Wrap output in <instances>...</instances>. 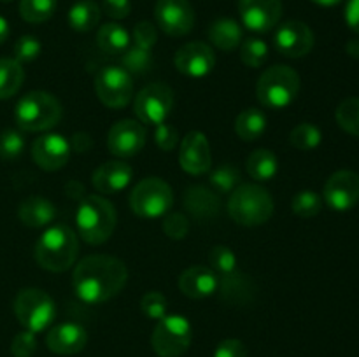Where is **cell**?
<instances>
[{
	"instance_id": "52a82bcc",
	"label": "cell",
	"mask_w": 359,
	"mask_h": 357,
	"mask_svg": "<svg viewBox=\"0 0 359 357\" xmlns=\"http://www.w3.org/2000/svg\"><path fill=\"white\" fill-rule=\"evenodd\" d=\"M14 314L18 322L27 331L42 332L53 324L56 315V307L53 298L48 293L35 287H28L18 293L14 300Z\"/></svg>"
},
{
	"instance_id": "5b68a950",
	"label": "cell",
	"mask_w": 359,
	"mask_h": 357,
	"mask_svg": "<svg viewBox=\"0 0 359 357\" xmlns=\"http://www.w3.org/2000/svg\"><path fill=\"white\" fill-rule=\"evenodd\" d=\"M62 115V104L48 91L23 94L14 108V119L23 132H48L58 125Z\"/></svg>"
},
{
	"instance_id": "836d02e7",
	"label": "cell",
	"mask_w": 359,
	"mask_h": 357,
	"mask_svg": "<svg viewBox=\"0 0 359 357\" xmlns=\"http://www.w3.org/2000/svg\"><path fill=\"white\" fill-rule=\"evenodd\" d=\"M153 65V52L151 49L139 48V46H132L126 49L121 56V66L126 72L132 74H144L151 69Z\"/></svg>"
},
{
	"instance_id": "484cf974",
	"label": "cell",
	"mask_w": 359,
	"mask_h": 357,
	"mask_svg": "<svg viewBox=\"0 0 359 357\" xmlns=\"http://www.w3.org/2000/svg\"><path fill=\"white\" fill-rule=\"evenodd\" d=\"M209 38L217 49L230 52L242 44L244 31H242L241 24L231 18H219L210 24Z\"/></svg>"
},
{
	"instance_id": "4316f807",
	"label": "cell",
	"mask_w": 359,
	"mask_h": 357,
	"mask_svg": "<svg viewBox=\"0 0 359 357\" xmlns=\"http://www.w3.org/2000/svg\"><path fill=\"white\" fill-rule=\"evenodd\" d=\"M130 34L123 24L105 23L98 28L97 44L105 55H123L130 48Z\"/></svg>"
},
{
	"instance_id": "7dc6e473",
	"label": "cell",
	"mask_w": 359,
	"mask_h": 357,
	"mask_svg": "<svg viewBox=\"0 0 359 357\" xmlns=\"http://www.w3.org/2000/svg\"><path fill=\"white\" fill-rule=\"evenodd\" d=\"M214 357H248V349L237 338H226L216 346Z\"/></svg>"
},
{
	"instance_id": "3957f363",
	"label": "cell",
	"mask_w": 359,
	"mask_h": 357,
	"mask_svg": "<svg viewBox=\"0 0 359 357\" xmlns=\"http://www.w3.org/2000/svg\"><path fill=\"white\" fill-rule=\"evenodd\" d=\"M118 214L114 205L104 196L88 195L81 200L76 212L77 233L86 244L100 245L114 233Z\"/></svg>"
},
{
	"instance_id": "ffe728a7",
	"label": "cell",
	"mask_w": 359,
	"mask_h": 357,
	"mask_svg": "<svg viewBox=\"0 0 359 357\" xmlns=\"http://www.w3.org/2000/svg\"><path fill=\"white\" fill-rule=\"evenodd\" d=\"M88 332L83 326L65 322L51 328L46 336V345L58 356H74L86 346Z\"/></svg>"
},
{
	"instance_id": "d6a6232c",
	"label": "cell",
	"mask_w": 359,
	"mask_h": 357,
	"mask_svg": "<svg viewBox=\"0 0 359 357\" xmlns=\"http://www.w3.org/2000/svg\"><path fill=\"white\" fill-rule=\"evenodd\" d=\"M323 135L318 126L311 122H302L294 126L290 133V144L298 150H312L321 144Z\"/></svg>"
},
{
	"instance_id": "4fadbf2b",
	"label": "cell",
	"mask_w": 359,
	"mask_h": 357,
	"mask_svg": "<svg viewBox=\"0 0 359 357\" xmlns=\"http://www.w3.org/2000/svg\"><path fill=\"white\" fill-rule=\"evenodd\" d=\"M147 132L140 121L123 119L107 133V149L116 158H132L146 146Z\"/></svg>"
},
{
	"instance_id": "8992f818",
	"label": "cell",
	"mask_w": 359,
	"mask_h": 357,
	"mask_svg": "<svg viewBox=\"0 0 359 357\" xmlns=\"http://www.w3.org/2000/svg\"><path fill=\"white\" fill-rule=\"evenodd\" d=\"M300 93V76L287 65H276L266 69L256 84V97L259 104L272 111L286 108L297 100Z\"/></svg>"
},
{
	"instance_id": "d6986e66",
	"label": "cell",
	"mask_w": 359,
	"mask_h": 357,
	"mask_svg": "<svg viewBox=\"0 0 359 357\" xmlns=\"http://www.w3.org/2000/svg\"><path fill=\"white\" fill-rule=\"evenodd\" d=\"M179 164L189 175H203L210 170V164H212L210 146L202 132H189L181 140Z\"/></svg>"
},
{
	"instance_id": "7c38bea8",
	"label": "cell",
	"mask_w": 359,
	"mask_h": 357,
	"mask_svg": "<svg viewBox=\"0 0 359 357\" xmlns=\"http://www.w3.org/2000/svg\"><path fill=\"white\" fill-rule=\"evenodd\" d=\"M154 18L161 30L170 37H182L195 24V10L188 0H158Z\"/></svg>"
},
{
	"instance_id": "bcb514c9",
	"label": "cell",
	"mask_w": 359,
	"mask_h": 357,
	"mask_svg": "<svg viewBox=\"0 0 359 357\" xmlns=\"http://www.w3.org/2000/svg\"><path fill=\"white\" fill-rule=\"evenodd\" d=\"M154 140H156V146L161 150H174L175 146L179 144V133L174 126L167 125V122H161V125L156 126Z\"/></svg>"
},
{
	"instance_id": "ba28073f",
	"label": "cell",
	"mask_w": 359,
	"mask_h": 357,
	"mask_svg": "<svg viewBox=\"0 0 359 357\" xmlns=\"http://www.w3.org/2000/svg\"><path fill=\"white\" fill-rule=\"evenodd\" d=\"M174 205V191L160 177H147L133 188L130 195V209L142 219L163 217Z\"/></svg>"
},
{
	"instance_id": "277c9868",
	"label": "cell",
	"mask_w": 359,
	"mask_h": 357,
	"mask_svg": "<svg viewBox=\"0 0 359 357\" xmlns=\"http://www.w3.org/2000/svg\"><path fill=\"white\" fill-rule=\"evenodd\" d=\"M228 214L241 226H262L273 214V200L265 188L258 184H238L230 192Z\"/></svg>"
},
{
	"instance_id": "30bf717a",
	"label": "cell",
	"mask_w": 359,
	"mask_h": 357,
	"mask_svg": "<svg viewBox=\"0 0 359 357\" xmlns=\"http://www.w3.org/2000/svg\"><path fill=\"white\" fill-rule=\"evenodd\" d=\"M174 107V91L163 83H153L142 88L133 102V112L144 125L158 126L167 121Z\"/></svg>"
},
{
	"instance_id": "b9f144b4",
	"label": "cell",
	"mask_w": 359,
	"mask_h": 357,
	"mask_svg": "<svg viewBox=\"0 0 359 357\" xmlns=\"http://www.w3.org/2000/svg\"><path fill=\"white\" fill-rule=\"evenodd\" d=\"M41 49L42 44L39 42V38H35L34 35H23L14 44V59L20 62L21 65L28 62H34L41 55Z\"/></svg>"
},
{
	"instance_id": "60d3db41",
	"label": "cell",
	"mask_w": 359,
	"mask_h": 357,
	"mask_svg": "<svg viewBox=\"0 0 359 357\" xmlns=\"http://www.w3.org/2000/svg\"><path fill=\"white\" fill-rule=\"evenodd\" d=\"M25 149V139L16 130H6L0 133V158L6 161L16 160Z\"/></svg>"
},
{
	"instance_id": "816d5d0a",
	"label": "cell",
	"mask_w": 359,
	"mask_h": 357,
	"mask_svg": "<svg viewBox=\"0 0 359 357\" xmlns=\"http://www.w3.org/2000/svg\"><path fill=\"white\" fill-rule=\"evenodd\" d=\"M7 37H9V23H7L6 18L0 16V44L6 42Z\"/></svg>"
},
{
	"instance_id": "f907efd6",
	"label": "cell",
	"mask_w": 359,
	"mask_h": 357,
	"mask_svg": "<svg viewBox=\"0 0 359 357\" xmlns=\"http://www.w3.org/2000/svg\"><path fill=\"white\" fill-rule=\"evenodd\" d=\"M91 147V139L88 133H76L70 140V149L77 150V153H86Z\"/></svg>"
},
{
	"instance_id": "f1b7e54d",
	"label": "cell",
	"mask_w": 359,
	"mask_h": 357,
	"mask_svg": "<svg viewBox=\"0 0 359 357\" xmlns=\"http://www.w3.org/2000/svg\"><path fill=\"white\" fill-rule=\"evenodd\" d=\"M266 132V115L256 107H249L235 119V133L245 142H252Z\"/></svg>"
},
{
	"instance_id": "ee69618b",
	"label": "cell",
	"mask_w": 359,
	"mask_h": 357,
	"mask_svg": "<svg viewBox=\"0 0 359 357\" xmlns=\"http://www.w3.org/2000/svg\"><path fill=\"white\" fill-rule=\"evenodd\" d=\"M37 350V336L32 331H21L14 336L11 343V352L14 357H32Z\"/></svg>"
},
{
	"instance_id": "e0dca14e",
	"label": "cell",
	"mask_w": 359,
	"mask_h": 357,
	"mask_svg": "<svg viewBox=\"0 0 359 357\" xmlns=\"http://www.w3.org/2000/svg\"><path fill=\"white\" fill-rule=\"evenodd\" d=\"M238 14L245 28L265 34L279 23L283 0H238Z\"/></svg>"
},
{
	"instance_id": "7402d4cb",
	"label": "cell",
	"mask_w": 359,
	"mask_h": 357,
	"mask_svg": "<svg viewBox=\"0 0 359 357\" xmlns=\"http://www.w3.org/2000/svg\"><path fill=\"white\" fill-rule=\"evenodd\" d=\"M133 177V168L125 161H107L93 174V186L104 195H118L128 188Z\"/></svg>"
},
{
	"instance_id": "83f0119b",
	"label": "cell",
	"mask_w": 359,
	"mask_h": 357,
	"mask_svg": "<svg viewBox=\"0 0 359 357\" xmlns=\"http://www.w3.org/2000/svg\"><path fill=\"white\" fill-rule=\"evenodd\" d=\"M245 168L255 181L266 182L272 181L279 172V160L270 149H256L249 154Z\"/></svg>"
},
{
	"instance_id": "9c48e42d",
	"label": "cell",
	"mask_w": 359,
	"mask_h": 357,
	"mask_svg": "<svg viewBox=\"0 0 359 357\" xmlns=\"http://www.w3.org/2000/svg\"><path fill=\"white\" fill-rule=\"evenodd\" d=\"M193 340L191 324L182 315H165L151 335V346L160 357H181Z\"/></svg>"
},
{
	"instance_id": "d590c367",
	"label": "cell",
	"mask_w": 359,
	"mask_h": 357,
	"mask_svg": "<svg viewBox=\"0 0 359 357\" xmlns=\"http://www.w3.org/2000/svg\"><path fill=\"white\" fill-rule=\"evenodd\" d=\"M241 170L226 163L223 167H217L210 174V186L217 195H228L241 184Z\"/></svg>"
},
{
	"instance_id": "8d00e7d4",
	"label": "cell",
	"mask_w": 359,
	"mask_h": 357,
	"mask_svg": "<svg viewBox=\"0 0 359 357\" xmlns=\"http://www.w3.org/2000/svg\"><path fill=\"white\" fill-rule=\"evenodd\" d=\"M323 209V200L321 196L318 195L312 189H304V191H298L297 195L291 200V210L297 214L298 217H304V219H309V217H314L321 212Z\"/></svg>"
},
{
	"instance_id": "db71d44e",
	"label": "cell",
	"mask_w": 359,
	"mask_h": 357,
	"mask_svg": "<svg viewBox=\"0 0 359 357\" xmlns=\"http://www.w3.org/2000/svg\"><path fill=\"white\" fill-rule=\"evenodd\" d=\"M311 2L318 4V6L321 7H333V6H339L342 0H311Z\"/></svg>"
},
{
	"instance_id": "f546056e",
	"label": "cell",
	"mask_w": 359,
	"mask_h": 357,
	"mask_svg": "<svg viewBox=\"0 0 359 357\" xmlns=\"http://www.w3.org/2000/svg\"><path fill=\"white\" fill-rule=\"evenodd\" d=\"M25 79V70L14 58H0V100L14 97Z\"/></svg>"
},
{
	"instance_id": "e575fe53",
	"label": "cell",
	"mask_w": 359,
	"mask_h": 357,
	"mask_svg": "<svg viewBox=\"0 0 359 357\" xmlns=\"http://www.w3.org/2000/svg\"><path fill=\"white\" fill-rule=\"evenodd\" d=\"M335 118L344 132L351 133V135L354 136H359V98H346V100L337 107Z\"/></svg>"
},
{
	"instance_id": "6da1fadb",
	"label": "cell",
	"mask_w": 359,
	"mask_h": 357,
	"mask_svg": "<svg viewBox=\"0 0 359 357\" xmlns=\"http://www.w3.org/2000/svg\"><path fill=\"white\" fill-rule=\"evenodd\" d=\"M128 270L121 259L107 254L86 255L74 268V293L83 303L100 304L118 296L126 286Z\"/></svg>"
},
{
	"instance_id": "7a4b0ae2",
	"label": "cell",
	"mask_w": 359,
	"mask_h": 357,
	"mask_svg": "<svg viewBox=\"0 0 359 357\" xmlns=\"http://www.w3.org/2000/svg\"><path fill=\"white\" fill-rule=\"evenodd\" d=\"M79 254V238L72 227L56 224L48 227L35 244V261L48 272H67Z\"/></svg>"
},
{
	"instance_id": "74e56055",
	"label": "cell",
	"mask_w": 359,
	"mask_h": 357,
	"mask_svg": "<svg viewBox=\"0 0 359 357\" xmlns=\"http://www.w3.org/2000/svg\"><path fill=\"white\" fill-rule=\"evenodd\" d=\"M241 59L245 66L259 69L269 59V46L258 37L248 38L241 46Z\"/></svg>"
},
{
	"instance_id": "2e32d148",
	"label": "cell",
	"mask_w": 359,
	"mask_h": 357,
	"mask_svg": "<svg viewBox=\"0 0 359 357\" xmlns=\"http://www.w3.org/2000/svg\"><path fill=\"white\" fill-rule=\"evenodd\" d=\"M323 195L330 209L337 212L351 210L359 202V175L351 170L335 172L326 181Z\"/></svg>"
},
{
	"instance_id": "44dd1931",
	"label": "cell",
	"mask_w": 359,
	"mask_h": 357,
	"mask_svg": "<svg viewBox=\"0 0 359 357\" xmlns=\"http://www.w3.org/2000/svg\"><path fill=\"white\" fill-rule=\"evenodd\" d=\"M217 286H219V279L216 273L202 265L184 270L179 276V289L191 300H203V298L212 296L217 290Z\"/></svg>"
},
{
	"instance_id": "11a10c76",
	"label": "cell",
	"mask_w": 359,
	"mask_h": 357,
	"mask_svg": "<svg viewBox=\"0 0 359 357\" xmlns=\"http://www.w3.org/2000/svg\"><path fill=\"white\" fill-rule=\"evenodd\" d=\"M0 2H4V4H7V2H13V0H0Z\"/></svg>"
},
{
	"instance_id": "681fc988",
	"label": "cell",
	"mask_w": 359,
	"mask_h": 357,
	"mask_svg": "<svg viewBox=\"0 0 359 357\" xmlns=\"http://www.w3.org/2000/svg\"><path fill=\"white\" fill-rule=\"evenodd\" d=\"M346 23L353 31L359 34V0H349L346 6Z\"/></svg>"
},
{
	"instance_id": "9a60e30c",
	"label": "cell",
	"mask_w": 359,
	"mask_h": 357,
	"mask_svg": "<svg viewBox=\"0 0 359 357\" xmlns=\"http://www.w3.org/2000/svg\"><path fill=\"white\" fill-rule=\"evenodd\" d=\"M175 69L193 79L209 76L216 66V55L205 42H188L177 49L174 56Z\"/></svg>"
},
{
	"instance_id": "5bb4252c",
	"label": "cell",
	"mask_w": 359,
	"mask_h": 357,
	"mask_svg": "<svg viewBox=\"0 0 359 357\" xmlns=\"http://www.w3.org/2000/svg\"><path fill=\"white\" fill-rule=\"evenodd\" d=\"M273 46L283 56L302 58L314 48V34L304 21H286L277 28L273 35Z\"/></svg>"
},
{
	"instance_id": "cb8c5ba5",
	"label": "cell",
	"mask_w": 359,
	"mask_h": 357,
	"mask_svg": "<svg viewBox=\"0 0 359 357\" xmlns=\"http://www.w3.org/2000/svg\"><path fill=\"white\" fill-rule=\"evenodd\" d=\"M18 217L28 227H44L49 226L56 217V206L44 196H30L21 202Z\"/></svg>"
},
{
	"instance_id": "d4e9b609",
	"label": "cell",
	"mask_w": 359,
	"mask_h": 357,
	"mask_svg": "<svg viewBox=\"0 0 359 357\" xmlns=\"http://www.w3.org/2000/svg\"><path fill=\"white\" fill-rule=\"evenodd\" d=\"M184 206L193 217L200 220L212 219L219 212V196L217 192L203 188V186H193L184 195Z\"/></svg>"
},
{
	"instance_id": "4dcf8cb0",
	"label": "cell",
	"mask_w": 359,
	"mask_h": 357,
	"mask_svg": "<svg viewBox=\"0 0 359 357\" xmlns=\"http://www.w3.org/2000/svg\"><path fill=\"white\" fill-rule=\"evenodd\" d=\"M102 16L100 7L91 0H79L69 10V23L76 31H90L98 24Z\"/></svg>"
},
{
	"instance_id": "c3c4849f",
	"label": "cell",
	"mask_w": 359,
	"mask_h": 357,
	"mask_svg": "<svg viewBox=\"0 0 359 357\" xmlns=\"http://www.w3.org/2000/svg\"><path fill=\"white\" fill-rule=\"evenodd\" d=\"M102 9L112 20H125L132 10V2L130 0H104Z\"/></svg>"
},
{
	"instance_id": "f6af8a7d",
	"label": "cell",
	"mask_w": 359,
	"mask_h": 357,
	"mask_svg": "<svg viewBox=\"0 0 359 357\" xmlns=\"http://www.w3.org/2000/svg\"><path fill=\"white\" fill-rule=\"evenodd\" d=\"M132 38L135 42L133 46H139V48L144 49H153L154 44L158 42L156 27L153 23H149V21H140L133 28Z\"/></svg>"
},
{
	"instance_id": "7bdbcfd3",
	"label": "cell",
	"mask_w": 359,
	"mask_h": 357,
	"mask_svg": "<svg viewBox=\"0 0 359 357\" xmlns=\"http://www.w3.org/2000/svg\"><path fill=\"white\" fill-rule=\"evenodd\" d=\"M161 226H163L165 234L168 238H172V240H182V238H186V234L189 231V220L184 214L174 212L165 216Z\"/></svg>"
},
{
	"instance_id": "8fae6325",
	"label": "cell",
	"mask_w": 359,
	"mask_h": 357,
	"mask_svg": "<svg viewBox=\"0 0 359 357\" xmlns=\"http://www.w3.org/2000/svg\"><path fill=\"white\" fill-rule=\"evenodd\" d=\"M95 91L105 107L123 108L133 97V79L123 66H104L95 77Z\"/></svg>"
},
{
	"instance_id": "1f68e13d",
	"label": "cell",
	"mask_w": 359,
	"mask_h": 357,
	"mask_svg": "<svg viewBox=\"0 0 359 357\" xmlns=\"http://www.w3.org/2000/svg\"><path fill=\"white\" fill-rule=\"evenodd\" d=\"M56 0H21L20 16L27 23H44L55 14Z\"/></svg>"
},
{
	"instance_id": "ac0fdd59",
	"label": "cell",
	"mask_w": 359,
	"mask_h": 357,
	"mask_svg": "<svg viewBox=\"0 0 359 357\" xmlns=\"http://www.w3.org/2000/svg\"><path fill=\"white\" fill-rule=\"evenodd\" d=\"M70 142L58 133H44L35 139L32 158L35 164L46 172H56L67 164L70 158Z\"/></svg>"
},
{
	"instance_id": "f5cc1de1",
	"label": "cell",
	"mask_w": 359,
	"mask_h": 357,
	"mask_svg": "<svg viewBox=\"0 0 359 357\" xmlns=\"http://www.w3.org/2000/svg\"><path fill=\"white\" fill-rule=\"evenodd\" d=\"M347 52L351 56H354V58H359V41H351L347 44Z\"/></svg>"
},
{
	"instance_id": "f35d334b",
	"label": "cell",
	"mask_w": 359,
	"mask_h": 357,
	"mask_svg": "<svg viewBox=\"0 0 359 357\" xmlns=\"http://www.w3.org/2000/svg\"><path fill=\"white\" fill-rule=\"evenodd\" d=\"M209 262L210 270L216 275L219 273L223 276L237 272V255L226 245H216V247H212V251L209 252Z\"/></svg>"
},
{
	"instance_id": "603a6c76",
	"label": "cell",
	"mask_w": 359,
	"mask_h": 357,
	"mask_svg": "<svg viewBox=\"0 0 359 357\" xmlns=\"http://www.w3.org/2000/svg\"><path fill=\"white\" fill-rule=\"evenodd\" d=\"M221 298L228 304L233 307H242V304L252 303L256 294V286L248 275L241 272H233L230 275H223L217 286Z\"/></svg>"
},
{
	"instance_id": "ab89813d",
	"label": "cell",
	"mask_w": 359,
	"mask_h": 357,
	"mask_svg": "<svg viewBox=\"0 0 359 357\" xmlns=\"http://www.w3.org/2000/svg\"><path fill=\"white\" fill-rule=\"evenodd\" d=\"M167 298L161 293H158V290H149V293L144 294L142 300H140V310H142V314L146 315L147 318H153V321L163 318L165 315H167Z\"/></svg>"
}]
</instances>
